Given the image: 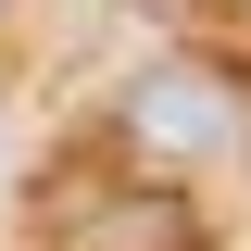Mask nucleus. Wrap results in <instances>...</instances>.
<instances>
[{
    "label": "nucleus",
    "mask_w": 251,
    "mask_h": 251,
    "mask_svg": "<svg viewBox=\"0 0 251 251\" xmlns=\"http://www.w3.org/2000/svg\"><path fill=\"white\" fill-rule=\"evenodd\" d=\"M113 138H126V163L201 176V163H239V151H251V113H239V88H226L201 50H163V63H138V75H126Z\"/></svg>",
    "instance_id": "nucleus-1"
}]
</instances>
